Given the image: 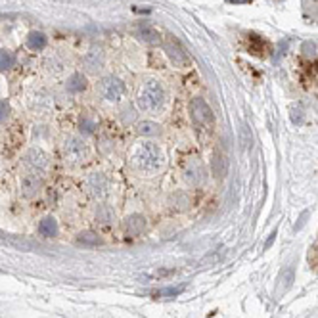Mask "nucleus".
<instances>
[{
  "label": "nucleus",
  "instance_id": "nucleus-25",
  "mask_svg": "<svg viewBox=\"0 0 318 318\" xmlns=\"http://www.w3.org/2000/svg\"><path fill=\"white\" fill-rule=\"evenodd\" d=\"M303 54H305L307 58H311V56H315V50H317V46H315V42H311V40H307V42H303Z\"/></svg>",
  "mask_w": 318,
  "mask_h": 318
},
{
  "label": "nucleus",
  "instance_id": "nucleus-26",
  "mask_svg": "<svg viewBox=\"0 0 318 318\" xmlns=\"http://www.w3.org/2000/svg\"><path fill=\"white\" fill-rule=\"evenodd\" d=\"M8 115H10V104L8 102H0V123L6 121Z\"/></svg>",
  "mask_w": 318,
  "mask_h": 318
},
{
  "label": "nucleus",
  "instance_id": "nucleus-7",
  "mask_svg": "<svg viewBox=\"0 0 318 318\" xmlns=\"http://www.w3.org/2000/svg\"><path fill=\"white\" fill-rule=\"evenodd\" d=\"M85 188L92 197H104L110 190V180L102 172H92L85 180Z\"/></svg>",
  "mask_w": 318,
  "mask_h": 318
},
{
  "label": "nucleus",
  "instance_id": "nucleus-23",
  "mask_svg": "<svg viewBox=\"0 0 318 318\" xmlns=\"http://www.w3.org/2000/svg\"><path fill=\"white\" fill-rule=\"evenodd\" d=\"M13 65V56L8 50H0V71H8Z\"/></svg>",
  "mask_w": 318,
  "mask_h": 318
},
{
  "label": "nucleus",
  "instance_id": "nucleus-22",
  "mask_svg": "<svg viewBox=\"0 0 318 318\" xmlns=\"http://www.w3.org/2000/svg\"><path fill=\"white\" fill-rule=\"evenodd\" d=\"M138 135H144V136L159 135V125L158 123H152V121L140 123V125H138Z\"/></svg>",
  "mask_w": 318,
  "mask_h": 318
},
{
  "label": "nucleus",
  "instance_id": "nucleus-6",
  "mask_svg": "<svg viewBox=\"0 0 318 318\" xmlns=\"http://www.w3.org/2000/svg\"><path fill=\"white\" fill-rule=\"evenodd\" d=\"M100 92L108 102H119L123 98V94H125V83L121 79L113 77V75L104 77L102 83H100Z\"/></svg>",
  "mask_w": 318,
  "mask_h": 318
},
{
  "label": "nucleus",
  "instance_id": "nucleus-2",
  "mask_svg": "<svg viewBox=\"0 0 318 318\" xmlns=\"http://www.w3.org/2000/svg\"><path fill=\"white\" fill-rule=\"evenodd\" d=\"M163 104H165V90H163V86L159 85L158 81H154V79L146 81L144 86L140 88V94H138L140 110L154 113V111L161 110Z\"/></svg>",
  "mask_w": 318,
  "mask_h": 318
},
{
  "label": "nucleus",
  "instance_id": "nucleus-17",
  "mask_svg": "<svg viewBox=\"0 0 318 318\" xmlns=\"http://www.w3.org/2000/svg\"><path fill=\"white\" fill-rule=\"evenodd\" d=\"M85 88H86L85 75L73 73L71 77H69V81H67V92H71V94H79V92H83Z\"/></svg>",
  "mask_w": 318,
  "mask_h": 318
},
{
  "label": "nucleus",
  "instance_id": "nucleus-24",
  "mask_svg": "<svg viewBox=\"0 0 318 318\" xmlns=\"http://www.w3.org/2000/svg\"><path fill=\"white\" fill-rule=\"evenodd\" d=\"M284 290H288L290 286H292V282H294V267H290V269L286 270V274H284Z\"/></svg>",
  "mask_w": 318,
  "mask_h": 318
},
{
  "label": "nucleus",
  "instance_id": "nucleus-21",
  "mask_svg": "<svg viewBox=\"0 0 318 318\" xmlns=\"http://www.w3.org/2000/svg\"><path fill=\"white\" fill-rule=\"evenodd\" d=\"M249 50L253 54H257V56H263L269 50V44L263 38H259L257 35H249Z\"/></svg>",
  "mask_w": 318,
  "mask_h": 318
},
{
  "label": "nucleus",
  "instance_id": "nucleus-28",
  "mask_svg": "<svg viewBox=\"0 0 318 318\" xmlns=\"http://www.w3.org/2000/svg\"><path fill=\"white\" fill-rule=\"evenodd\" d=\"M182 292V288H171V290H165V292H159V294H156V297H159V295H178Z\"/></svg>",
  "mask_w": 318,
  "mask_h": 318
},
{
  "label": "nucleus",
  "instance_id": "nucleus-1",
  "mask_svg": "<svg viewBox=\"0 0 318 318\" xmlns=\"http://www.w3.org/2000/svg\"><path fill=\"white\" fill-rule=\"evenodd\" d=\"M135 163L142 172L154 174V172H158L165 165V156H163V152H161V148L158 144L146 142V144H142L136 150Z\"/></svg>",
  "mask_w": 318,
  "mask_h": 318
},
{
  "label": "nucleus",
  "instance_id": "nucleus-11",
  "mask_svg": "<svg viewBox=\"0 0 318 318\" xmlns=\"http://www.w3.org/2000/svg\"><path fill=\"white\" fill-rule=\"evenodd\" d=\"M83 65L88 73H98L104 65V52L102 48H92L90 52H86V56L83 58Z\"/></svg>",
  "mask_w": 318,
  "mask_h": 318
},
{
  "label": "nucleus",
  "instance_id": "nucleus-19",
  "mask_svg": "<svg viewBox=\"0 0 318 318\" xmlns=\"http://www.w3.org/2000/svg\"><path fill=\"white\" fill-rule=\"evenodd\" d=\"M113 217H115V213H113V209L110 205H106V203L98 205V209H96V222L98 224H110Z\"/></svg>",
  "mask_w": 318,
  "mask_h": 318
},
{
  "label": "nucleus",
  "instance_id": "nucleus-5",
  "mask_svg": "<svg viewBox=\"0 0 318 318\" xmlns=\"http://www.w3.org/2000/svg\"><path fill=\"white\" fill-rule=\"evenodd\" d=\"M63 158L69 163H83L88 158V148L81 138L69 136L63 144Z\"/></svg>",
  "mask_w": 318,
  "mask_h": 318
},
{
  "label": "nucleus",
  "instance_id": "nucleus-8",
  "mask_svg": "<svg viewBox=\"0 0 318 318\" xmlns=\"http://www.w3.org/2000/svg\"><path fill=\"white\" fill-rule=\"evenodd\" d=\"M23 163L29 169H33L35 172H42L48 169L50 158H48V154H44L40 148H31L23 156Z\"/></svg>",
  "mask_w": 318,
  "mask_h": 318
},
{
  "label": "nucleus",
  "instance_id": "nucleus-15",
  "mask_svg": "<svg viewBox=\"0 0 318 318\" xmlns=\"http://www.w3.org/2000/svg\"><path fill=\"white\" fill-rule=\"evenodd\" d=\"M96 127H98V121H96V117L92 115V113H83L81 115V119H79V131L83 133V135H92L94 131H96Z\"/></svg>",
  "mask_w": 318,
  "mask_h": 318
},
{
  "label": "nucleus",
  "instance_id": "nucleus-3",
  "mask_svg": "<svg viewBox=\"0 0 318 318\" xmlns=\"http://www.w3.org/2000/svg\"><path fill=\"white\" fill-rule=\"evenodd\" d=\"M163 52L167 54V58L172 61L174 67H188L190 63V58H188V52L184 50V46L180 44V40L172 35H165L163 37Z\"/></svg>",
  "mask_w": 318,
  "mask_h": 318
},
{
  "label": "nucleus",
  "instance_id": "nucleus-29",
  "mask_svg": "<svg viewBox=\"0 0 318 318\" xmlns=\"http://www.w3.org/2000/svg\"><path fill=\"white\" fill-rule=\"evenodd\" d=\"M274 240H276V232H272V234H270V240H269V242H267V244H265V249H269L270 245H272V242H274Z\"/></svg>",
  "mask_w": 318,
  "mask_h": 318
},
{
  "label": "nucleus",
  "instance_id": "nucleus-27",
  "mask_svg": "<svg viewBox=\"0 0 318 318\" xmlns=\"http://www.w3.org/2000/svg\"><path fill=\"white\" fill-rule=\"evenodd\" d=\"M176 209H184L186 205H190V199L184 196V194H176Z\"/></svg>",
  "mask_w": 318,
  "mask_h": 318
},
{
  "label": "nucleus",
  "instance_id": "nucleus-10",
  "mask_svg": "<svg viewBox=\"0 0 318 318\" xmlns=\"http://www.w3.org/2000/svg\"><path fill=\"white\" fill-rule=\"evenodd\" d=\"M40 190H42V178L38 176V174H25L23 178H21V194L25 197H35L40 194Z\"/></svg>",
  "mask_w": 318,
  "mask_h": 318
},
{
  "label": "nucleus",
  "instance_id": "nucleus-4",
  "mask_svg": "<svg viewBox=\"0 0 318 318\" xmlns=\"http://www.w3.org/2000/svg\"><path fill=\"white\" fill-rule=\"evenodd\" d=\"M190 115H192L194 123L199 127H205V129L215 127V113L203 98L190 100Z\"/></svg>",
  "mask_w": 318,
  "mask_h": 318
},
{
  "label": "nucleus",
  "instance_id": "nucleus-12",
  "mask_svg": "<svg viewBox=\"0 0 318 318\" xmlns=\"http://www.w3.org/2000/svg\"><path fill=\"white\" fill-rule=\"evenodd\" d=\"M136 37L140 38V40H144L148 44H158L159 42V33L158 29H154L150 23H140L136 27Z\"/></svg>",
  "mask_w": 318,
  "mask_h": 318
},
{
  "label": "nucleus",
  "instance_id": "nucleus-16",
  "mask_svg": "<svg viewBox=\"0 0 318 318\" xmlns=\"http://www.w3.org/2000/svg\"><path fill=\"white\" fill-rule=\"evenodd\" d=\"M46 42H48V38L44 33H40V31H31L29 33V37H27V46L31 50H44L46 48Z\"/></svg>",
  "mask_w": 318,
  "mask_h": 318
},
{
  "label": "nucleus",
  "instance_id": "nucleus-30",
  "mask_svg": "<svg viewBox=\"0 0 318 318\" xmlns=\"http://www.w3.org/2000/svg\"><path fill=\"white\" fill-rule=\"evenodd\" d=\"M228 2H247V0H228Z\"/></svg>",
  "mask_w": 318,
  "mask_h": 318
},
{
  "label": "nucleus",
  "instance_id": "nucleus-18",
  "mask_svg": "<svg viewBox=\"0 0 318 318\" xmlns=\"http://www.w3.org/2000/svg\"><path fill=\"white\" fill-rule=\"evenodd\" d=\"M186 180L190 184H194V186H197V184H201V180H203V174H201V165L199 163H190L188 165V169H186Z\"/></svg>",
  "mask_w": 318,
  "mask_h": 318
},
{
  "label": "nucleus",
  "instance_id": "nucleus-13",
  "mask_svg": "<svg viewBox=\"0 0 318 318\" xmlns=\"http://www.w3.org/2000/svg\"><path fill=\"white\" fill-rule=\"evenodd\" d=\"M38 234L44 238H54L58 234V220L54 217H44L38 222Z\"/></svg>",
  "mask_w": 318,
  "mask_h": 318
},
{
  "label": "nucleus",
  "instance_id": "nucleus-9",
  "mask_svg": "<svg viewBox=\"0 0 318 318\" xmlns=\"http://www.w3.org/2000/svg\"><path fill=\"white\" fill-rule=\"evenodd\" d=\"M148 222H146V217H142V215H129L127 219L123 220V232L127 234V236H131V238H136V236H140V234L146 230Z\"/></svg>",
  "mask_w": 318,
  "mask_h": 318
},
{
  "label": "nucleus",
  "instance_id": "nucleus-14",
  "mask_svg": "<svg viewBox=\"0 0 318 318\" xmlns=\"http://www.w3.org/2000/svg\"><path fill=\"white\" fill-rule=\"evenodd\" d=\"M226 169H228V163H226V158L222 156V154H215L213 159H211V171L213 174L217 176V178H224V174H226Z\"/></svg>",
  "mask_w": 318,
  "mask_h": 318
},
{
  "label": "nucleus",
  "instance_id": "nucleus-20",
  "mask_svg": "<svg viewBox=\"0 0 318 318\" xmlns=\"http://www.w3.org/2000/svg\"><path fill=\"white\" fill-rule=\"evenodd\" d=\"M77 244L86 245V247H94V245L102 244V240H100L98 234H94V232H81V234H77Z\"/></svg>",
  "mask_w": 318,
  "mask_h": 318
}]
</instances>
